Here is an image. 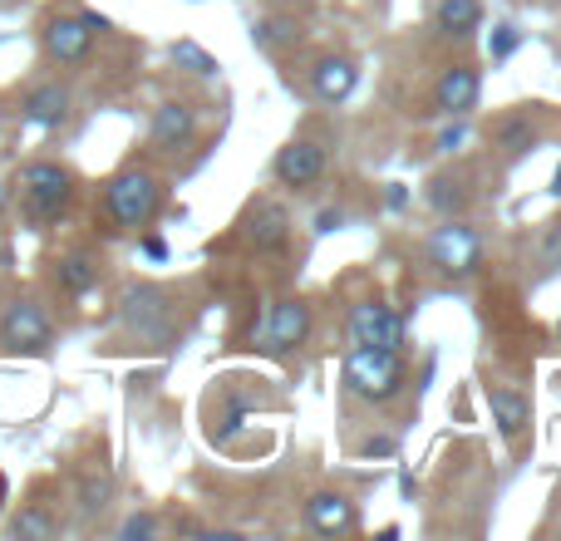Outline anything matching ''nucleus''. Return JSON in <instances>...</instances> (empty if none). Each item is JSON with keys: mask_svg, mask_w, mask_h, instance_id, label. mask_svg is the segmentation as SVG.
<instances>
[{"mask_svg": "<svg viewBox=\"0 0 561 541\" xmlns=\"http://www.w3.org/2000/svg\"><path fill=\"white\" fill-rule=\"evenodd\" d=\"M15 187H20L25 222L30 227H49V222H59V217L69 212V203H75V193H79V177L69 173L65 163H55V158H35V163L20 168Z\"/></svg>", "mask_w": 561, "mask_h": 541, "instance_id": "1", "label": "nucleus"}, {"mask_svg": "<svg viewBox=\"0 0 561 541\" xmlns=\"http://www.w3.org/2000/svg\"><path fill=\"white\" fill-rule=\"evenodd\" d=\"M163 207V187L148 168H124L108 177L104 187V217L114 222V232H144Z\"/></svg>", "mask_w": 561, "mask_h": 541, "instance_id": "2", "label": "nucleus"}, {"mask_svg": "<svg viewBox=\"0 0 561 541\" xmlns=\"http://www.w3.org/2000/svg\"><path fill=\"white\" fill-rule=\"evenodd\" d=\"M404 355L399 349H379V345H355L345 359V384L350 394L369 399V404H389V399L404 394Z\"/></svg>", "mask_w": 561, "mask_h": 541, "instance_id": "3", "label": "nucleus"}, {"mask_svg": "<svg viewBox=\"0 0 561 541\" xmlns=\"http://www.w3.org/2000/svg\"><path fill=\"white\" fill-rule=\"evenodd\" d=\"M49 345H55V320H49V310L30 296L10 300L5 315H0V349H5V355H45Z\"/></svg>", "mask_w": 561, "mask_h": 541, "instance_id": "4", "label": "nucleus"}, {"mask_svg": "<svg viewBox=\"0 0 561 541\" xmlns=\"http://www.w3.org/2000/svg\"><path fill=\"white\" fill-rule=\"evenodd\" d=\"M428 262H434L444 276H473L483 266V237L468 222H448L428 237Z\"/></svg>", "mask_w": 561, "mask_h": 541, "instance_id": "5", "label": "nucleus"}, {"mask_svg": "<svg viewBox=\"0 0 561 541\" xmlns=\"http://www.w3.org/2000/svg\"><path fill=\"white\" fill-rule=\"evenodd\" d=\"M39 45H45L49 65L75 69L94 55V30H89L84 15H49L45 30H39Z\"/></svg>", "mask_w": 561, "mask_h": 541, "instance_id": "6", "label": "nucleus"}, {"mask_svg": "<svg viewBox=\"0 0 561 541\" xmlns=\"http://www.w3.org/2000/svg\"><path fill=\"white\" fill-rule=\"evenodd\" d=\"M350 339L379 349H404V315L394 306H385V300H359L350 310Z\"/></svg>", "mask_w": 561, "mask_h": 541, "instance_id": "7", "label": "nucleus"}, {"mask_svg": "<svg viewBox=\"0 0 561 541\" xmlns=\"http://www.w3.org/2000/svg\"><path fill=\"white\" fill-rule=\"evenodd\" d=\"M69 108H75V94H69V84H59V79H45V84L25 89V99H20V118H25L30 128H39V134L65 128Z\"/></svg>", "mask_w": 561, "mask_h": 541, "instance_id": "8", "label": "nucleus"}, {"mask_svg": "<svg viewBox=\"0 0 561 541\" xmlns=\"http://www.w3.org/2000/svg\"><path fill=\"white\" fill-rule=\"evenodd\" d=\"M124 320L134 325L138 339H168L173 335V306H168L163 290L153 286H134L124 296Z\"/></svg>", "mask_w": 561, "mask_h": 541, "instance_id": "9", "label": "nucleus"}, {"mask_svg": "<svg viewBox=\"0 0 561 541\" xmlns=\"http://www.w3.org/2000/svg\"><path fill=\"white\" fill-rule=\"evenodd\" d=\"M197 138V108L183 104V99H168V104L153 108V124H148V143L153 153H183Z\"/></svg>", "mask_w": 561, "mask_h": 541, "instance_id": "10", "label": "nucleus"}, {"mask_svg": "<svg viewBox=\"0 0 561 541\" xmlns=\"http://www.w3.org/2000/svg\"><path fill=\"white\" fill-rule=\"evenodd\" d=\"M272 173H276L280 187H310V183H320V177H325V148L310 143V138H296V143H286L276 153Z\"/></svg>", "mask_w": 561, "mask_h": 541, "instance_id": "11", "label": "nucleus"}, {"mask_svg": "<svg viewBox=\"0 0 561 541\" xmlns=\"http://www.w3.org/2000/svg\"><path fill=\"white\" fill-rule=\"evenodd\" d=\"M478 94H483V79H478V69L473 65H454V69H444V74H438L434 108H438V114H448V118H463L468 108L478 104Z\"/></svg>", "mask_w": 561, "mask_h": 541, "instance_id": "12", "label": "nucleus"}, {"mask_svg": "<svg viewBox=\"0 0 561 541\" xmlns=\"http://www.w3.org/2000/svg\"><path fill=\"white\" fill-rule=\"evenodd\" d=\"M310 89H316L320 104H345V99L359 89V65L350 55L316 59V69H310Z\"/></svg>", "mask_w": 561, "mask_h": 541, "instance_id": "13", "label": "nucleus"}, {"mask_svg": "<svg viewBox=\"0 0 561 541\" xmlns=\"http://www.w3.org/2000/svg\"><path fill=\"white\" fill-rule=\"evenodd\" d=\"M355 522H359V513H355V503H350L345 493L306 497V527L316 537H345V532H355Z\"/></svg>", "mask_w": 561, "mask_h": 541, "instance_id": "14", "label": "nucleus"}, {"mask_svg": "<svg viewBox=\"0 0 561 541\" xmlns=\"http://www.w3.org/2000/svg\"><path fill=\"white\" fill-rule=\"evenodd\" d=\"M242 237L256 246V252H280V246H286V237H290L286 207H280V203H256L252 212H247V222H242Z\"/></svg>", "mask_w": 561, "mask_h": 541, "instance_id": "15", "label": "nucleus"}, {"mask_svg": "<svg viewBox=\"0 0 561 541\" xmlns=\"http://www.w3.org/2000/svg\"><path fill=\"white\" fill-rule=\"evenodd\" d=\"M306 339H310V306L306 300H280L272 310V325H266V345L276 355H286V349L306 345Z\"/></svg>", "mask_w": 561, "mask_h": 541, "instance_id": "16", "label": "nucleus"}, {"mask_svg": "<svg viewBox=\"0 0 561 541\" xmlns=\"http://www.w3.org/2000/svg\"><path fill=\"white\" fill-rule=\"evenodd\" d=\"M488 408H493V424L503 438H517L527 424H533V404L517 389H488Z\"/></svg>", "mask_w": 561, "mask_h": 541, "instance_id": "17", "label": "nucleus"}, {"mask_svg": "<svg viewBox=\"0 0 561 541\" xmlns=\"http://www.w3.org/2000/svg\"><path fill=\"white\" fill-rule=\"evenodd\" d=\"M55 286H59V296H69V300L89 296V290L99 286V262H94L89 252H69V256H59V266H55Z\"/></svg>", "mask_w": 561, "mask_h": 541, "instance_id": "18", "label": "nucleus"}, {"mask_svg": "<svg viewBox=\"0 0 561 541\" xmlns=\"http://www.w3.org/2000/svg\"><path fill=\"white\" fill-rule=\"evenodd\" d=\"M434 25L454 39H468L478 25H483V5H478V0H438Z\"/></svg>", "mask_w": 561, "mask_h": 541, "instance_id": "19", "label": "nucleus"}, {"mask_svg": "<svg viewBox=\"0 0 561 541\" xmlns=\"http://www.w3.org/2000/svg\"><path fill=\"white\" fill-rule=\"evenodd\" d=\"M468 177L463 173H438V177H428V207H434L438 217H458L468 207Z\"/></svg>", "mask_w": 561, "mask_h": 541, "instance_id": "20", "label": "nucleus"}, {"mask_svg": "<svg viewBox=\"0 0 561 541\" xmlns=\"http://www.w3.org/2000/svg\"><path fill=\"white\" fill-rule=\"evenodd\" d=\"M75 497H79V513L84 517L108 513V503H114V473H108V468H89V473L79 477Z\"/></svg>", "mask_w": 561, "mask_h": 541, "instance_id": "21", "label": "nucleus"}, {"mask_svg": "<svg viewBox=\"0 0 561 541\" xmlns=\"http://www.w3.org/2000/svg\"><path fill=\"white\" fill-rule=\"evenodd\" d=\"M15 541H49L59 532V522H55V513L49 507H39V503H30V507H20L15 517H10V527H5Z\"/></svg>", "mask_w": 561, "mask_h": 541, "instance_id": "22", "label": "nucleus"}, {"mask_svg": "<svg viewBox=\"0 0 561 541\" xmlns=\"http://www.w3.org/2000/svg\"><path fill=\"white\" fill-rule=\"evenodd\" d=\"M493 138H497V148H503L507 158H523V153H533L537 148V124L527 114H507L503 124L493 128Z\"/></svg>", "mask_w": 561, "mask_h": 541, "instance_id": "23", "label": "nucleus"}, {"mask_svg": "<svg viewBox=\"0 0 561 541\" xmlns=\"http://www.w3.org/2000/svg\"><path fill=\"white\" fill-rule=\"evenodd\" d=\"M173 65L193 69V74H217V69H222L203 45H193V39H178V45H173Z\"/></svg>", "mask_w": 561, "mask_h": 541, "instance_id": "24", "label": "nucleus"}, {"mask_svg": "<svg viewBox=\"0 0 561 541\" xmlns=\"http://www.w3.org/2000/svg\"><path fill=\"white\" fill-rule=\"evenodd\" d=\"M252 35H256V45H286V39H296V25L290 20H262Z\"/></svg>", "mask_w": 561, "mask_h": 541, "instance_id": "25", "label": "nucleus"}, {"mask_svg": "<svg viewBox=\"0 0 561 541\" xmlns=\"http://www.w3.org/2000/svg\"><path fill=\"white\" fill-rule=\"evenodd\" d=\"M118 537L124 541H134V537H158V517H148V513H134L124 527H118Z\"/></svg>", "mask_w": 561, "mask_h": 541, "instance_id": "26", "label": "nucleus"}, {"mask_svg": "<svg viewBox=\"0 0 561 541\" xmlns=\"http://www.w3.org/2000/svg\"><path fill=\"white\" fill-rule=\"evenodd\" d=\"M242 424H247V404H242V399H232V404H227V414H222V424H217V438H232Z\"/></svg>", "mask_w": 561, "mask_h": 541, "instance_id": "27", "label": "nucleus"}, {"mask_svg": "<svg viewBox=\"0 0 561 541\" xmlns=\"http://www.w3.org/2000/svg\"><path fill=\"white\" fill-rule=\"evenodd\" d=\"M517 49V25H497L493 30V59H507Z\"/></svg>", "mask_w": 561, "mask_h": 541, "instance_id": "28", "label": "nucleus"}, {"mask_svg": "<svg viewBox=\"0 0 561 541\" xmlns=\"http://www.w3.org/2000/svg\"><path fill=\"white\" fill-rule=\"evenodd\" d=\"M542 262L561 270V222L547 227V237H542Z\"/></svg>", "mask_w": 561, "mask_h": 541, "instance_id": "29", "label": "nucleus"}, {"mask_svg": "<svg viewBox=\"0 0 561 541\" xmlns=\"http://www.w3.org/2000/svg\"><path fill=\"white\" fill-rule=\"evenodd\" d=\"M463 143H468V128L463 124H454V128H444V134H438V153H458Z\"/></svg>", "mask_w": 561, "mask_h": 541, "instance_id": "30", "label": "nucleus"}, {"mask_svg": "<svg viewBox=\"0 0 561 541\" xmlns=\"http://www.w3.org/2000/svg\"><path fill=\"white\" fill-rule=\"evenodd\" d=\"M340 222H345V212H340V207H325V212H316V232H335Z\"/></svg>", "mask_w": 561, "mask_h": 541, "instance_id": "31", "label": "nucleus"}, {"mask_svg": "<svg viewBox=\"0 0 561 541\" xmlns=\"http://www.w3.org/2000/svg\"><path fill=\"white\" fill-rule=\"evenodd\" d=\"M138 246H144V256H148V262H163V256H168V242H163V237H153V232H148Z\"/></svg>", "mask_w": 561, "mask_h": 541, "instance_id": "32", "label": "nucleus"}, {"mask_svg": "<svg viewBox=\"0 0 561 541\" xmlns=\"http://www.w3.org/2000/svg\"><path fill=\"white\" fill-rule=\"evenodd\" d=\"M365 453H379V458H389V453H394V438H369V444H365Z\"/></svg>", "mask_w": 561, "mask_h": 541, "instance_id": "33", "label": "nucleus"}, {"mask_svg": "<svg viewBox=\"0 0 561 541\" xmlns=\"http://www.w3.org/2000/svg\"><path fill=\"white\" fill-rule=\"evenodd\" d=\"M385 203H389V207H394V212H399V207H404V203H409V193H404V187H399V183H389Z\"/></svg>", "mask_w": 561, "mask_h": 541, "instance_id": "34", "label": "nucleus"}, {"mask_svg": "<svg viewBox=\"0 0 561 541\" xmlns=\"http://www.w3.org/2000/svg\"><path fill=\"white\" fill-rule=\"evenodd\" d=\"M5 212H10V183L0 177V217H5Z\"/></svg>", "mask_w": 561, "mask_h": 541, "instance_id": "35", "label": "nucleus"}, {"mask_svg": "<svg viewBox=\"0 0 561 541\" xmlns=\"http://www.w3.org/2000/svg\"><path fill=\"white\" fill-rule=\"evenodd\" d=\"M552 193L561 197V163H557V173H552Z\"/></svg>", "mask_w": 561, "mask_h": 541, "instance_id": "36", "label": "nucleus"}, {"mask_svg": "<svg viewBox=\"0 0 561 541\" xmlns=\"http://www.w3.org/2000/svg\"><path fill=\"white\" fill-rule=\"evenodd\" d=\"M557 335H561V325H557Z\"/></svg>", "mask_w": 561, "mask_h": 541, "instance_id": "37", "label": "nucleus"}]
</instances>
